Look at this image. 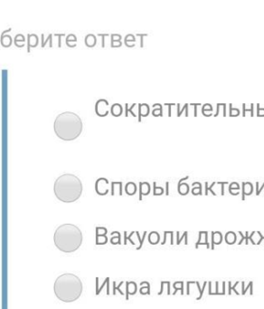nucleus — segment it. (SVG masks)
I'll use <instances>...</instances> for the list:
<instances>
[{
    "label": "nucleus",
    "instance_id": "nucleus-17",
    "mask_svg": "<svg viewBox=\"0 0 264 309\" xmlns=\"http://www.w3.org/2000/svg\"><path fill=\"white\" fill-rule=\"evenodd\" d=\"M1 43L3 44V46H5V47H8V46H10L11 44H12L11 36H9V35L5 36L4 34H3V35H2V39H1Z\"/></svg>",
    "mask_w": 264,
    "mask_h": 309
},
{
    "label": "nucleus",
    "instance_id": "nucleus-35",
    "mask_svg": "<svg viewBox=\"0 0 264 309\" xmlns=\"http://www.w3.org/2000/svg\"><path fill=\"white\" fill-rule=\"evenodd\" d=\"M202 235H203V232H199V239H198V241L196 242V249H198V246L201 244V239H202Z\"/></svg>",
    "mask_w": 264,
    "mask_h": 309
},
{
    "label": "nucleus",
    "instance_id": "nucleus-15",
    "mask_svg": "<svg viewBox=\"0 0 264 309\" xmlns=\"http://www.w3.org/2000/svg\"><path fill=\"white\" fill-rule=\"evenodd\" d=\"M177 190L180 195H187L189 191V186L187 183H182V181H179Z\"/></svg>",
    "mask_w": 264,
    "mask_h": 309
},
{
    "label": "nucleus",
    "instance_id": "nucleus-38",
    "mask_svg": "<svg viewBox=\"0 0 264 309\" xmlns=\"http://www.w3.org/2000/svg\"><path fill=\"white\" fill-rule=\"evenodd\" d=\"M258 116H263L264 115V109H261L260 105H258Z\"/></svg>",
    "mask_w": 264,
    "mask_h": 309
},
{
    "label": "nucleus",
    "instance_id": "nucleus-37",
    "mask_svg": "<svg viewBox=\"0 0 264 309\" xmlns=\"http://www.w3.org/2000/svg\"><path fill=\"white\" fill-rule=\"evenodd\" d=\"M187 235H188L187 232H185V233H184V235H183V237H181L180 239H179L178 235H177V244H178V245H179V244H180V242L182 241V239H183L184 238H186V237H187Z\"/></svg>",
    "mask_w": 264,
    "mask_h": 309
},
{
    "label": "nucleus",
    "instance_id": "nucleus-30",
    "mask_svg": "<svg viewBox=\"0 0 264 309\" xmlns=\"http://www.w3.org/2000/svg\"><path fill=\"white\" fill-rule=\"evenodd\" d=\"M239 110L238 109H232V104L230 105V115L232 116H236L239 115Z\"/></svg>",
    "mask_w": 264,
    "mask_h": 309
},
{
    "label": "nucleus",
    "instance_id": "nucleus-5",
    "mask_svg": "<svg viewBox=\"0 0 264 309\" xmlns=\"http://www.w3.org/2000/svg\"><path fill=\"white\" fill-rule=\"evenodd\" d=\"M108 106H109V102L105 99H101L99 100L96 105H95V112L96 114L100 117H105L108 115L109 113V110H108Z\"/></svg>",
    "mask_w": 264,
    "mask_h": 309
},
{
    "label": "nucleus",
    "instance_id": "nucleus-23",
    "mask_svg": "<svg viewBox=\"0 0 264 309\" xmlns=\"http://www.w3.org/2000/svg\"><path fill=\"white\" fill-rule=\"evenodd\" d=\"M136 232L135 231H132L131 233H130V235L129 236H127V231H124V245H127V240H129L130 241V243L132 244V245H134V242L132 241V239H131V237H132V235L133 234H135Z\"/></svg>",
    "mask_w": 264,
    "mask_h": 309
},
{
    "label": "nucleus",
    "instance_id": "nucleus-2",
    "mask_svg": "<svg viewBox=\"0 0 264 309\" xmlns=\"http://www.w3.org/2000/svg\"><path fill=\"white\" fill-rule=\"evenodd\" d=\"M54 245L60 251L72 253L82 246V233L73 224H62L57 228L53 235Z\"/></svg>",
    "mask_w": 264,
    "mask_h": 309
},
{
    "label": "nucleus",
    "instance_id": "nucleus-39",
    "mask_svg": "<svg viewBox=\"0 0 264 309\" xmlns=\"http://www.w3.org/2000/svg\"><path fill=\"white\" fill-rule=\"evenodd\" d=\"M245 195H246V192H245V182H242V200L245 199Z\"/></svg>",
    "mask_w": 264,
    "mask_h": 309
},
{
    "label": "nucleus",
    "instance_id": "nucleus-9",
    "mask_svg": "<svg viewBox=\"0 0 264 309\" xmlns=\"http://www.w3.org/2000/svg\"><path fill=\"white\" fill-rule=\"evenodd\" d=\"M138 121H141V117H147L149 113V106L147 104H139L138 105Z\"/></svg>",
    "mask_w": 264,
    "mask_h": 309
},
{
    "label": "nucleus",
    "instance_id": "nucleus-18",
    "mask_svg": "<svg viewBox=\"0 0 264 309\" xmlns=\"http://www.w3.org/2000/svg\"><path fill=\"white\" fill-rule=\"evenodd\" d=\"M108 242V238L106 235L96 236V245H105Z\"/></svg>",
    "mask_w": 264,
    "mask_h": 309
},
{
    "label": "nucleus",
    "instance_id": "nucleus-14",
    "mask_svg": "<svg viewBox=\"0 0 264 309\" xmlns=\"http://www.w3.org/2000/svg\"><path fill=\"white\" fill-rule=\"evenodd\" d=\"M85 44L88 47H93L96 44V37L92 34H89L85 37Z\"/></svg>",
    "mask_w": 264,
    "mask_h": 309
},
{
    "label": "nucleus",
    "instance_id": "nucleus-19",
    "mask_svg": "<svg viewBox=\"0 0 264 309\" xmlns=\"http://www.w3.org/2000/svg\"><path fill=\"white\" fill-rule=\"evenodd\" d=\"M144 284H146L147 285V286H144V287H141L140 288V290H139V292H140V294L141 295H150V285H149V283L148 282H141L140 283V285L141 286H143Z\"/></svg>",
    "mask_w": 264,
    "mask_h": 309
},
{
    "label": "nucleus",
    "instance_id": "nucleus-25",
    "mask_svg": "<svg viewBox=\"0 0 264 309\" xmlns=\"http://www.w3.org/2000/svg\"><path fill=\"white\" fill-rule=\"evenodd\" d=\"M122 284H123V281L122 282H120L119 283V286H116V282H113V295H116V290H118V291H119V293L123 296L124 295V293L122 292L120 289H119V287L122 286Z\"/></svg>",
    "mask_w": 264,
    "mask_h": 309
},
{
    "label": "nucleus",
    "instance_id": "nucleus-13",
    "mask_svg": "<svg viewBox=\"0 0 264 309\" xmlns=\"http://www.w3.org/2000/svg\"><path fill=\"white\" fill-rule=\"evenodd\" d=\"M159 239H160V237H159V234L157 232L153 231L151 232L148 236V242L151 244V245H156L159 242Z\"/></svg>",
    "mask_w": 264,
    "mask_h": 309
},
{
    "label": "nucleus",
    "instance_id": "nucleus-21",
    "mask_svg": "<svg viewBox=\"0 0 264 309\" xmlns=\"http://www.w3.org/2000/svg\"><path fill=\"white\" fill-rule=\"evenodd\" d=\"M136 234H137V239H138V240H139V246L137 248V250H139V249L142 248V246H143V242H144V240H145V237H146V235H147V231H144V234H143V238H142V239H140V237H139V232L137 231Z\"/></svg>",
    "mask_w": 264,
    "mask_h": 309
},
{
    "label": "nucleus",
    "instance_id": "nucleus-7",
    "mask_svg": "<svg viewBox=\"0 0 264 309\" xmlns=\"http://www.w3.org/2000/svg\"><path fill=\"white\" fill-rule=\"evenodd\" d=\"M139 200H142V196H147L150 193L151 187L148 182H139Z\"/></svg>",
    "mask_w": 264,
    "mask_h": 309
},
{
    "label": "nucleus",
    "instance_id": "nucleus-6",
    "mask_svg": "<svg viewBox=\"0 0 264 309\" xmlns=\"http://www.w3.org/2000/svg\"><path fill=\"white\" fill-rule=\"evenodd\" d=\"M109 184V180L105 178H100L98 179L95 183V190L98 195L104 196L109 193V188L106 187Z\"/></svg>",
    "mask_w": 264,
    "mask_h": 309
},
{
    "label": "nucleus",
    "instance_id": "nucleus-36",
    "mask_svg": "<svg viewBox=\"0 0 264 309\" xmlns=\"http://www.w3.org/2000/svg\"><path fill=\"white\" fill-rule=\"evenodd\" d=\"M217 184L222 185V195L223 196V195H224V186H223V185L228 184V182H217Z\"/></svg>",
    "mask_w": 264,
    "mask_h": 309
},
{
    "label": "nucleus",
    "instance_id": "nucleus-16",
    "mask_svg": "<svg viewBox=\"0 0 264 309\" xmlns=\"http://www.w3.org/2000/svg\"><path fill=\"white\" fill-rule=\"evenodd\" d=\"M117 234V237H112L111 239V243L112 245H120L121 244V238H120V233L118 231H113L111 232V235Z\"/></svg>",
    "mask_w": 264,
    "mask_h": 309
},
{
    "label": "nucleus",
    "instance_id": "nucleus-24",
    "mask_svg": "<svg viewBox=\"0 0 264 309\" xmlns=\"http://www.w3.org/2000/svg\"><path fill=\"white\" fill-rule=\"evenodd\" d=\"M192 193H193V195H202V184L200 183L199 185H198V187L197 188H194V189H192Z\"/></svg>",
    "mask_w": 264,
    "mask_h": 309
},
{
    "label": "nucleus",
    "instance_id": "nucleus-10",
    "mask_svg": "<svg viewBox=\"0 0 264 309\" xmlns=\"http://www.w3.org/2000/svg\"><path fill=\"white\" fill-rule=\"evenodd\" d=\"M111 114L114 116V117H119L122 114V112H123V109H122V106L119 104V103H115L111 106Z\"/></svg>",
    "mask_w": 264,
    "mask_h": 309
},
{
    "label": "nucleus",
    "instance_id": "nucleus-29",
    "mask_svg": "<svg viewBox=\"0 0 264 309\" xmlns=\"http://www.w3.org/2000/svg\"><path fill=\"white\" fill-rule=\"evenodd\" d=\"M232 189H237V190L240 189V186H239L238 183H236V182H232V183L231 184L230 187H229V190H232Z\"/></svg>",
    "mask_w": 264,
    "mask_h": 309
},
{
    "label": "nucleus",
    "instance_id": "nucleus-1",
    "mask_svg": "<svg viewBox=\"0 0 264 309\" xmlns=\"http://www.w3.org/2000/svg\"><path fill=\"white\" fill-rule=\"evenodd\" d=\"M53 191L60 201L72 203L78 200L82 193V183L73 174L65 173L58 177L53 186Z\"/></svg>",
    "mask_w": 264,
    "mask_h": 309
},
{
    "label": "nucleus",
    "instance_id": "nucleus-20",
    "mask_svg": "<svg viewBox=\"0 0 264 309\" xmlns=\"http://www.w3.org/2000/svg\"><path fill=\"white\" fill-rule=\"evenodd\" d=\"M153 186H154L153 194L155 195V196H157V195H162V194L164 193V189H163V188H162V187H157L156 182H154Z\"/></svg>",
    "mask_w": 264,
    "mask_h": 309
},
{
    "label": "nucleus",
    "instance_id": "nucleus-42",
    "mask_svg": "<svg viewBox=\"0 0 264 309\" xmlns=\"http://www.w3.org/2000/svg\"><path fill=\"white\" fill-rule=\"evenodd\" d=\"M263 239H264V237H263Z\"/></svg>",
    "mask_w": 264,
    "mask_h": 309
},
{
    "label": "nucleus",
    "instance_id": "nucleus-41",
    "mask_svg": "<svg viewBox=\"0 0 264 309\" xmlns=\"http://www.w3.org/2000/svg\"><path fill=\"white\" fill-rule=\"evenodd\" d=\"M168 184H169L168 182H167V183H166V186H167V193H166V194H167V195H168V194H169V193H168Z\"/></svg>",
    "mask_w": 264,
    "mask_h": 309
},
{
    "label": "nucleus",
    "instance_id": "nucleus-26",
    "mask_svg": "<svg viewBox=\"0 0 264 309\" xmlns=\"http://www.w3.org/2000/svg\"><path fill=\"white\" fill-rule=\"evenodd\" d=\"M152 114L154 116H163V113H162V106L159 104V107L158 109H154L153 112H152Z\"/></svg>",
    "mask_w": 264,
    "mask_h": 309
},
{
    "label": "nucleus",
    "instance_id": "nucleus-11",
    "mask_svg": "<svg viewBox=\"0 0 264 309\" xmlns=\"http://www.w3.org/2000/svg\"><path fill=\"white\" fill-rule=\"evenodd\" d=\"M38 44V38L36 34H28V47H27V51L30 52V48L31 47H35Z\"/></svg>",
    "mask_w": 264,
    "mask_h": 309
},
{
    "label": "nucleus",
    "instance_id": "nucleus-28",
    "mask_svg": "<svg viewBox=\"0 0 264 309\" xmlns=\"http://www.w3.org/2000/svg\"><path fill=\"white\" fill-rule=\"evenodd\" d=\"M108 282H110V278H109V277H107V278L105 279V281H104V283H103L102 285V286H101V287H99V288H97V290H96V295H99V294H100V292H101V291L102 290L103 286H105L106 284L108 283Z\"/></svg>",
    "mask_w": 264,
    "mask_h": 309
},
{
    "label": "nucleus",
    "instance_id": "nucleus-34",
    "mask_svg": "<svg viewBox=\"0 0 264 309\" xmlns=\"http://www.w3.org/2000/svg\"><path fill=\"white\" fill-rule=\"evenodd\" d=\"M239 234H240V235H241V236L242 237V240H241V241H240V242H239V245H241V244L242 243V241L244 240V239L246 240V241H245V244H246V245H248V239H250V237H244V236L242 235V232H239Z\"/></svg>",
    "mask_w": 264,
    "mask_h": 309
},
{
    "label": "nucleus",
    "instance_id": "nucleus-3",
    "mask_svg": "<svg viewBox=\"0 0 264 309\" xmlns=\"http://www.w3.org/2000/svg\"><path fill=\"white\" fill-rule=\"evenodd\" d=\"M82 121L79 115L72 112L59 114L54 121V132L62 141L71 142L79 137L82 131Z\"/></svg>",
    "mask_w": 264,
    "mask_h": 309
},
{
    "label": "nucleus",
    "instance_id": "nucleus-33",
    "mask_svg": "<svg viewBox=\"0 0 264 309\" xmlns=\"http://www.w3.org/2000/svg\"><path fill=\"white\" fill-rule=\"evenodd\" d=\"M76 39H77L76 36H75L74 34H69L67 39H66V43H69L71 40H72V41H76Z\"/></svg>",
    "mask_w": 264,
    "mask_h": 309
},
{
    "label": "nucleus",
    "instance_id": "nucleus-40",
    "mask_svg": "<svg viewBox=\"0 0 264 309\" xmlns=\"http://www.w3.org/2000/svg\"><path fill=\"white\" fill-rule=\"evenodd\" d=\"M258 185H259V183L257 182V183H256V189H256V195H259V194L261 193V191H262V189H264V184H263V186H262V188H261V189H259V187H258Z\"/></svg>",
    "mask_w": 264,
    "mask_h": 309
},
{
    "label": "nucleus",
    "instance_id": "nucleus-8",
    "mask_svg": "<svg viewBox=\"0 0 264 309\" xmlns=\"http://www.w3.org/2000/svg\"><path fill=\"white\" fill-rule=\"evenodd\" d=\"M137 293V284L133 281L126 282V299H128V295H135Z\"/></svg>",
    "mask_w": 264,
    "mask_h": 309
},
{
    "label": "nucleus",
    "instance_id": "nucleus-12",
    "mask_svg": "<svg viewBox=\"0 0 264 309\" xmlns=\"http://www.w3.org/2000/svg\"><path fill=\"white\" fill-rule=\"evenodd\" d=\"M125 191L129 196H133L137 192V185L134 182H128L125 187Z\"/></svg>",
    "mask_w": 264,
    "mask_h": 309
},
{
    "label": "nucleus",
    "instance_id": "nucleus-31",
    "mask_svg": "<svg viewBox=\"0 0 264 309\" xmlns=\"http://www.w3.org/2000/svg\"><path fill=\"white\" fill-rule=\"evenodd\" d=\"M242 107H243V116H245V112H252V116L253 115V104L251 105V109L250 110H246L245 109V104H243Z\"/></svg>",
    "mask_w": 264,
    "mask_h": 309
},
{
    "label": "nucleus",
    "instance_id": "nucleus-4",
    "mask_svg": "<svg viewBox=\"0 0 264 309\" xmlns=\"http://www.w3.org/2000/svg\"><path fill=\"white\" fill-rule=\"evenodd\" d=\"M53 290L58 299L62 302L71 303L81 296L82 293V282L76 275L65 273L56 278Z\"/></svg>",
    "mask_w": 264,
    "mask_h": 309
},
{
    "label": "nucleus",
    "instance_id": "nucleus-22",
    "mask_svg": "<svg viewBox=\"0 0 264 309\" xmlns=\"http://www.w3.org/2000/svg\"><path fill=\"white\" fill-rule=\"evenodd\" d=\"M107 229L103 227H96V236H102L107 234Z\"/></svg>",
    "mask_w": 264,
    "mask_h": 309
},
{
    "label": "nucleus",
    "instance_id": "nucleus-32",
    "mask_svg": "<svg viewBox=\"0 0 264 309\" xmlns=\"http://www.w3.org/2000/svg\"><path fill=\"white\" fill-rule=\"evenodd\" d=\"M239 284V282H236L235 283V285L233 286H231V282H229V295H231L232 294V290H234L235 291V293H236V295H239V293L235 290V287H236V286L238 285Z\"/></svg>",
    "mask_w": 264,
    "mask_h": 309
},
{
    "label": "nucleus",
    "instance_id": "nucleus-27",
    "mask_svg": "<svg viewBox=\"0 0 264 309\" xmlns=\"http://www.w3.org/2000/svg\"><path fill=\"white\" fill-rule=\"evenodd\" d=\"M214 184H215V182H213V184H212L211 186H209V187H208V183H207V182H205V195H207V194H208V190H210V191L213 193V195H214V196H215V193L213 192V189H213V186H214Z\"/></svg>",
    "mask_w": 264,
    "mask_h": 309
}]
</instances>
